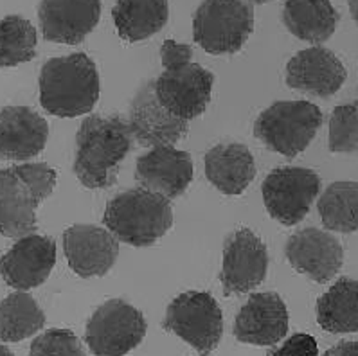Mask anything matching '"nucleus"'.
<instances>
[{"label":"nucleus","mask_w":358,"mask_h":356,"mask_svg":"<svg viewBox=\"0 0 358 356\" xmlns=\"http://www.w3.org/2000/svg\"><path fill=\"white\" fill-rule=\"evenodd\" d=\"M254 4H265V2H270V0H250Z\"/></svg>","instance_id":"35"},{"label":"nucleus","mask_w":358,"mask_h":356,"mask_svg":"<svg viewBox=\"0 0 358 356\" xmlns=\"http://www.w3.org/2000/svg\"><path fill=\"white\" fill-rule=\"evenodd\" d=\"M215 76L196 63L169 69L153 81L159 101L184 121L199 118L211 103Z\"/></svg>","instance_id":"9"},{"label":"nucleus","mask_w":358,"mask_h":356,"mask_svg":"<svg viewBox=\"0 0 358 356\" xmlns=\"http://www.w3.org/2000/svg\"><path fill=\"white\" fill-rule=\"evenodd\" d=\"M268 356H319V348L312 335L297 333L285 340V344L270 351Z\"/></svg>","instance_id":"30"},{"label":"nucleus","mask_w":358,"mask_h":356,"mask_svg":"<svg viewBox=\"0 0 358 356\" xmlns=\"http://www.w3.org/2000/svg\"><path fill=\"white\" fill-rule=\"evenodd\" d=\"M317 322L328 333L358 332V281L342 277L317 301Z\"/></svg>","instance_id":"24"},{"label":"nucleus","mask_w":358,"mask_h":356,"mask_svg":"<svg viewBox=\"0 0 358 356\" xmlns=\"http://www.w3.org/2000/svg\"><path fill=\"white\" fill-rule=\"evenodd\" d=\"M56 264V243L42 234H27L0 259V276L18 292L38 288L49 279Z\"/></svg>","instance_id":"11"},{"label":"nucleus","mask_w":358,"mask_h":356,"mask_svg":"<svg viewBox=\"0 0 358 356\" xmlns=\"http://www.w3.org/2000/svg\"><path fill=\"white\" fill-rule=\"evenodd\" d=\"M232 332L243 344L275 346L288 333L287 304L274 292L252 294L238 311Z\"/></svg>","instance_id":"16"},{"label":"nucleus","mask_w":358,"mask_h":356,"mask_svg":"<svg viewBox=\"0 0 358 356\" xmlns=\"http://www.w3.org/2000/svg\"><path fill=\"white\" fill-rule=\"evenodd\" d=\"M148 324L137 308L112 299L97 308L85 329V342L96 356H127L144 340Z\"/></svg>","instance_id":"7"},{"label":"nucleus","mask_w":358,"mask_h":356,"mask_svg":"<svg viewBox=\"0 0 358 356\" xmlns=\"http://www.w3.org/2000/svg\"><path fill=\"white\" fill-rule=\"evenodd\" d=\"M254 31V9L243 0H203L193 17V38L209 55H234Z\"/></svg>","instance_id":"5"},{"label":"nucleus","mask_w":358,"mask_h":356,"mask_svg":"<svg viewBox=\"0 0 358 356\" xmlns=\"http://www.w3.org/2000/svg\"><path fill=\"white\" fill-rule=\"evenodd\" d=\"M135 178L141 187L175 200L193 180V160L187 151L173 146L152 148L137 159Z\"/></svg>","instance_id":"18"},{"label":"nucleus","mask_w":358,"mask_h":356,"mask_svg":"<svg viewBox=\"0 0 358 356\" xmlns=\"http://www.w3.org/2000/svg\"><path fill=\"white\" fill-rule=\"evenodd\" d=\"M105 227L131 247H152L173 227L171 200L144 187L122 191L108 201Z\"/></svg>","instance_id":"3"},{"label":"nucleus","mask_w":358,"mask_h":356,"mask_svg":"<svg viewBox=\"0 0 358 356\" xmlns=\"http://www.w3.org/2000/svg\"><path fill=\"white\" fill-rule=\"evenodd\" d=\"M0 356H15V355L11 353V349H9L8 346L0 344Z\"/></svg>","instance_id":"34"},{"label":"nucleus","mask_w":358,"mask_h":356,"mask_svg":"<svg viewBox=\"0 0 358 356\" xmlns=\"http://www.w3.org/2000/svg\"><path fill=\"white\" fill-rule=\"evenodd\" d=\"M324 356H358V342H351V340L338 342L337 346L329 348Z\"/></svg>","instance_id":"32"},{"label":"nucleus","mask_w":358,"mask_h":356,"mask_svg":"<svg viewBox=\"0 0 358 356\" xmlns=\"http://www.w3.org/2000/svg\"><path fill=\"white\" fill-rule=\"evenodd\" d=\"M348 6H350L351 17H353V20L358 25V0H348Z\"/></svg>","instance_id":"33"},{"label":"nucleus","mask_w":358,"mask_h":356,"mask_svg":"<svg viewBox=\"0 0 358 356\" xmlns=\"http://www.w3.org/2000/svg\"><path fill=\"white\" fill-rule=\"evenodd\" d=\"M262 193L266 213L285 227H294L306 218L319 197L320 178L308 168H278L266 175Z\"/></svg>","instance_id":"8"},{"label":"nucleus","mask_w":358,"mask_h":356,"mask_svg":"<svg viewBox=\"0 0 358 356\" xmlns=\"http://www.w3.org/2000/svg\"><path fill=\"white\" fill-rule=\"evenodd\" d=\"M282 24L295 38L319 45L337 29L338 13L329 0H287Z\"/></svg>","instance_id":"22"},{"label":"nucleus","mask_w":358,"mask_h":356,"mask_svg":"<svg viewBox=\"0 0 358 356\" xmlns=\"http://www.w3.org/2000/svg\"><path fill=\"white\" fill-rule=\"evenodd\" d=\"M162 326L193 349L207 355L218 348L224 335V315L211 294L186 292L173 299Z\"/></svg>","instance_id":"6"},{"label":"nucleus","mask_w":358,"mask_h":356,"mask_svg":"<svg viewBox=\"0 0 358 356\" xmlns=\"http://www.w3.org/2000/svg\"><path fill=\"white\" fill-rule=\"evenodd\" d=\"M128 124L135 141L148 148L175 146L187 134V121L173 115L160 103L153 83H146L135 94Z\"/></svg>","instance_id":"15"},{"label":"nucleus","mask_w":358,"mask_h":356,"mask_svg":"<svg viewBox=\"0 0 358 356\" xmlns=\"http://www.w3.org/2000/svg\"><path fill=\"white\" fill-rule=\"evenodd\" d=\"M193 58V49L186 43H177L175 40H166L160 47V59H162V67L164 71L169 69H177L182 65L191 63Z\"/></svg>","instance_id":"31"},{"label":"nucleus","mask_w":358,"mask_h":356,"mask_svg":"<svg viewBox=\"0 0 358 356\" xmlns=\"http://www.w3.org/2000/svg\"><path fill=\"white\" fill-rule=\"evenodd\" d=\"M38 85L40 105L55 118H81L99 99V72L83 52L43 63Z\"/></svg>","instance_id":"2"},{"label":"nucleus","mask_w":358,"mask_h":356,"mask_svg":"<svg viewBox=\"0 0 358 356\" xmlns=\"http://www.w3.org/2000/svg\"><path fill=\"white\" fill-rule=\"evenodd\" d=\"M328 146L331 153L358 151V99L335 106L329 118Z\"/></svg>","instance_id":"28"},{"label":"nucleus","mask_w":358,"mask_h":356,"mask_svg":"<svg viewBox=\"0 0 358 356\" xmlns=\"http://www.w3.org/2000/svg\"><path fill=\"white\" fill-rule=\"evenodd\" d=\"M134 143L131 128L121 118H87L76 135L74 175L89 189H106L117 180L121 162Z\"/></svg>","instance_id":"1"},{"label":"nucleus","mask_w":358,"mask_h":356,"mask_svg":"<svg viewBox=\"0 0 358 356\" xmlns=\"http://www.w3.org/2000/svg\"><path fill=\"white\" fill-rule=\"evenodd\" d=\"M45 326V313L27 292H15L0 301V340L22 342Z\"/></svg>","instance_id":"25"},{"label":"nucleus","mask_w":358,"mask_h":356,"mask_svg":"<svg viewBox=\"0 0 358 356\" xmlns=\"http://www.w3.org/2000/svg\"><path fill=\"white\" fill-rule=\"evenodd\" d=\"M29 356H87L80 339L69 329H49L33 340Z\"/></svg>","instance_id":"29"},{"label":"nucleus","mask_w":358,"mask_h":356,"mask_svg":"<svg viewBox=\"0 0 358 356\" xmlns=\"http://www.w3.org/2000/svg\"><path fill=\"white\" fill-rule=\"evenodd\" d=\"M64 250L76 276L83 279L103 277L117 261L119 239L108 229L80 223L64 232Z\"/></svg>","instance_id":"12"},{"label":"nucleus","mask_w":358,"mask_h":356,"mask_svg":"<svg viewBox=\"0 0 358 356\" xmlns=\"http://www.w3.org/2000/svg\"><path fill=\"white\" fill-rule=\"evenodd\" d=\"M49 137L45 119L27 106L0 110V160L27 162L40 155Z\"/></svg>","instance_id":"20"},{"label":"nucleus","mask_w":358,"mask_h":356,"mask_svg":"<svg viewBox=\"0 0 358 356\" xmlns=\"http://www.w3.org/2000/svg\"><path fill=\"white\" fill-rule=\"evenodd\" d=\"M322 225L331 232L358 231V182H333L317 201Z\"/></svg>","instance_id":"26"},{"label":"nucleus","mask_w":358,"mask_h":356,"mask_svg":"<svg viewBox=\"0 0 358 356\" xmlns=\"http://www.w3.org/2000/svg\"><path fill=\"white\" fill-rule=\"evenodd\" d=\"M285 254L292 269L320 285L331 281L341 272L344 263L341 241L329 232L313 227L292 234L285 247Z\"/></svg>","instance_id":"13"},{"label":"nucleus","mask_w":358,"mask_h":356,"mask_svg":"<svg viewBox=\"0 0 358 356\" xmlns=\"http://www.w3.org/2000/svg\"><path fill=\"white\" fill-rule=\"evenodd\" d=\"M45 200L17 166L0 169V234L24 238L36 231V209Z\"/></svg>","instance_id":"17"},{"label":"nucleus","mask_w":358,"mask_h":356,"mask_svg":"<svg viewBox=\"0 0 358 356\" xmlns=\"http://www.w3.org/2000/svg\"><path fill=\"white\" fill-rule=\"evenodd\" d=\"M206 176L220 193L238 197L256 178V162L243 144H218L207 151Z\"/></svg>","instance_id":"21"},{"label":"nucleus","mask_w":358,"mask_h":356,"mask_svg":"<svg viewBox=\"0 0 358 356\" xmlns=\"http://www.w3.org/2000/svg\"><path fill=\"white\" fill-rule=\"evenodd\" d=\"M101 18V0H42L40 29L47 42L78 45Z\"/></svg>","instance_id":"14"},{"label":"nucleus","mask_w":358,"mask_h":356,"mask_svg":"<svg viewBox=\"0 0 358 356\" xmlns=\"http://www.w3.org/2000/svg\"><path fill=\"white\" fill-rule=\"evenodd\" d=\"M348 72L331 50L320 45L299 50L287 65V85L315 97H331L344 85Z\"/></svg>","instance_id":"19"},{"label":"nucleus","mask_w":358,"mask_h":356,"mask_svg":"<svg viewBox=\"0 0 358 356\" xmlns=\"http://www.w3.org/2000/svg\"><path fill=\"white\" fill-rule=\"evenodd\" d=\"M268 270L265 243L249 229H240L225 239L222 286L225 295L249 294L262 285Z\"/></svg>","instance_id":"10"},{"label":"nucleus","mask_w":358,"mask_h":356,"mask_svg":"<svg viewBox=\"0 0 358 356\" xmlns=\"http://www.w3.org/2000/svg\"><path fill=\"white\" fill-rule=\"evenodd\" d=\"M112 17L122 40L143 42L164 27L169 4L168 0H117Z\"/></svg>","instance_id":"23"},{"label":"nucleus","mask_w":358,"mask_h":356,"mask_svg":"<svg viewBox=\"0 0 358 356\" xmlns=\"http://www.w3.org/2000/svg\"><path fill=\"white\" fill-rule=\"evenodd\" d=\"M38 34L34 25L20 15L0 20V67H17L36 56Z\"/></svg>","instance_id":"27"},{"label":"nucleus","mask_w":358,"mask_h":356,"mask_svg":"<svg viewBox=\"0 0 358 356\" xmlns=\"http://www.w3.org/2000/svg\"><path fill=\"white\" fill-rule=\"evenodd\" d=\"M320 124L322 112L310 101H278L259 113L254 135L268 150L294 159L312 144Z\"/></svg>","instance_id":"4"}]
</instances>
